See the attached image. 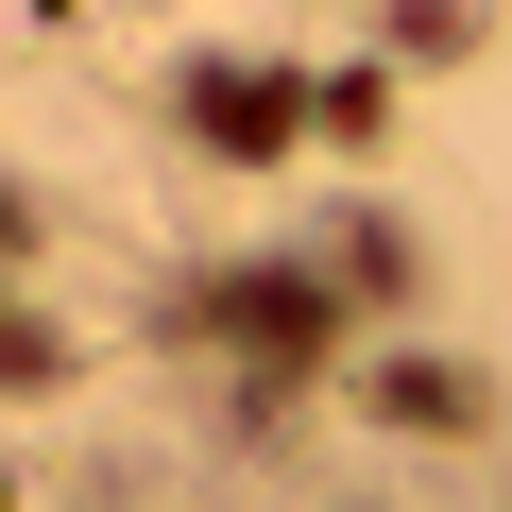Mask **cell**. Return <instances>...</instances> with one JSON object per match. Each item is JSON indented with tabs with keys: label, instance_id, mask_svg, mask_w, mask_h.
<instances>
[{
	"label": "cell",
	"instance_id": "1",
	"mask_svg": "<svg viewBox=\"0 0 512 512\" xmlns=\"http://www.w3.org/2000/svg\"><path fill=\"white\" fill-rule=\"evenodd\" d=\"M171 325H188V342H239V427H274V410L308 393V359L342 342V274L291 239V256H239V274H188Z\"/></svg>",
	"mask_w": 512,
	"mask_h": 512
},
{
	"label": "cell",
	"instance_id": "2",
	"mask_svg": "<svg viewBox=\"0 0 512 512\" xmlns=\"http://www.w3.org/2000/svg\"><path fill=\"white\" fill-rule=\"evenodd\" d=\"M171 120H188L222 171H274V154L308 137V69H291V52H188V69H171Z\"/></svg>",
	"mask_w": 512,
	"mask_h": 512
},
{
	"label": "cell",
	"instance_id": "3",
	"mask_svg": "<svg viewBox=\"0 0 512 512\" xmlns=\"http://www.w3.org/2000/svg\"><path fill=\"white\" fill-rule=\"evenodd\" d=\"M376 427H410V444H478V427H495V376H478V359H410V342H393V359H376Z\"/></svg>",
	"mask_w": 512,
	"mask_h": 512
},
{
	"label": "cell",
	"instance_id": "4",
	"mask_svg": "<svg viewBox=\"0 0 512 512\" xmlns=\"http://www.w3.org/2000/svg\"><path fill=\"white\" fill-rule=\"evenodd\" d=\"M308 256L342 274V308H410V291H427V239H410L393 205H325V239H308Z\"/></svg>",
	"mask_w": 512,
	"mask_h": 512
},
{
	"label": "cell",
	"instance_id": "5",
	"mask_svg": "<svg viewBox=\"0 0 512 512\" xmlns=\"http://www.w3.org/2000/svg\"><path fill=\"white\" fill-rule=\"evenodd\" d=\"M18 239H35V205L0 188V274H18ZM0 376H18V393H52V376H69V342H52L35 308H0Z\"/></svg>",
	"mask_w": 512,
	"mask_h": 512
},
{
	"label": "cell",
	"instance_id": "6",
	"mask_svg": "<svg viewBox=\"0 0 512 512\" xmlns=\"http://www.w3.org/2000/svg\"><path fill=\"white\" fill-rule=\"evenodd\" d=\"M308 137L376 154V137H393V86H376V69H308Z\"/></svg>",
	"mask_w": 512,
	"mask_h": 512
},
{
	"label": "cell",
	"instance_id": "7",
	"mask_svg": "<svg viewBox=\"0 0 512 512\" xmlns=\"http://www.w3.org/2000/svg\"><path fill=\"white\" fill-rule=\"evenodd\" d=\"M393 52H427V69L478 52V0H393Z\"/></svg>",
	"mask_w": 512,
	"mask_h": 512
},
{
	"label": "cell",
	"instance_id": "8",
	"mask_svg": "<svg viewBox=\"0 0 512 512\" xmlns=\"http://www.w3.org/2000/svg\"><path fill=\"white\" fill-rule=\"evenodd\" d=\"M35 18H86V0H35Z\"/></svg>",
	"mask_w": 512,
	"mask_h": 512
}]
</instances>
